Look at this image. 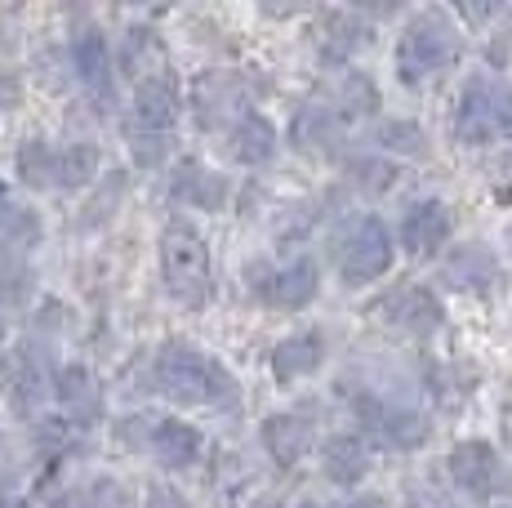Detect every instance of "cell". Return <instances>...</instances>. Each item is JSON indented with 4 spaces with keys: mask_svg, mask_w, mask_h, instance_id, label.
Here are the masks:
<instances>
[{
    "mask_svg": "<svg viewBox=\"0 0 512 508\" xmlns=\"http://www.w3.org/2000/svg\"><path fill=\"white\" fill-rule=\"evenodd\" d=\"M170 197L192 205V210H219V205L228 201V179H223L219 170L183 161V165H174V174H170Z\"/></svg>",
    "mask_w": 512,
    "mask_h": 508,
    "instance_id": "44dd1931",
    "label": "cell"
},
{
    "mask_svg": "<svg viewBox=\"0 0 512 508\" xmlns=\"http://www.w3.org/2000/svg\"><path fill=\"white\" fill-rule=\"evenodd\" d=\"M504 246H508V254H512V223L504 228Z\"/></svg>",
    "mask_w": 512,
    "mask_h": 508,
    "instance_id": "d6a6232c",
    "label": "cell"
},
{
    "mask_svg": "<svg viewBox=\"0 0 512 508\" xmlns=\"http://www.w3.org/2000/svg\"><path fill=\"white\" fill-rule=\"evenodd\" d=\"M259 442L281 468H294L317 442V419L308 410H277V415H268L259 424Z\"/></svg>",
    "mask_w": 512,
    "mask_h": 508,
    "instance_id": "2e32d148",
    "label": "cell"
},
{
    "mask_svg": "<svg viewBox=\"0 0 512 508\" xmlns=\"http://www.w3.org/2000/svg\"><path fill=\"white\" fill-rule=\"evenodd\" d=\"M54 397L63 402L67 419L72 424H90V419L103 415V402H98V388H94V375L85 366H63L54 379Z\"/></svg>",
    "mask_w": 512,
    "mask_h": 508,
    "instance_id": "603a6c76",
    "label": "cell"
},
{
    "mask_svg": "<svg viewBox=\"0 0 512 508\" xmlns=\"http://www.w3.org/2000/svg\"><path fill=\"white\" fill-rule=\"evenodd\" d=\"M321 473L330 477L334 486H357L361 477L370 473V451L357 433H334L326 446H321Z\"/></svg>",
    "mask_w": 512,
    "mask_h": 508,
    "instance_id": "7402d4cb",
    "label": "cell"
},
{
    "mask_svg": "<svg viewBox=\"0 0 512 508\" xmlns=\"http://www.w3.org/2000/svg\"><path fill=\"white\" fill-rule=\"evenodd\" d=\"M152 384L161 397L179 406H210L228 410L236 406L241 388H236L232 370L219 357H210L205 348L187 344V339H165L152 357Z\"/></svg>",
    "mask_w": 512,
    "mask_h": 508,
    "instance_id": "6da1fadb",
    "label": "cell"
},
{
    "mask_svg": "<svg viewBox=\"0 0 512 508\" xmlns=\"http://www.w3.org/2000/svg\"><path fill=\"white\" fill-rule=\"evenodd\" d=\"M147 508H192V504H187L183 495L174 491V486L152 482V486H147Z\"/></svg>",
    "mask_w": 512,
    "mask_h": 508,
    "instance_id": "f1b7e54d",
    "label": "cell"
},
{
    "mask_svg": "<svg viewBox=\"0 0 512 508\" xmlns=\"http://www.w3.org/2000/svg\"><path fill=\"white\" fill-rule=\"evenodd\" d=\"M437 281L455 295H472V299H486L504 286V268H499V254L486 246V241H464L441 259Z\"/></svg>",
    "mask_w": 512,
    "mask_h": 508,
    "instance_id": "4fadbf2b",
    "label": "cell"
},
{
    "mask_svg": "<svg viewBox=\"0 0 512 508\" xmlns=\"http://www.w3.org/2000/svg\"><path fill=\"white\" fill-rule=\"evenodd\" d=\"M459 54H464V41H459L455 18L446 9H415L397 36V54H392L397 58V81L419 90V85L446 76L459 63Z\"/></svg>",
    "mask_w": 512,
    "mask_h": 508,
    "instance_id": "5b68a950",
    "label": "cell"
},
{
    "mask_svg": "<svg viewBox=\"0 0 512 508\" xmlns=\"http://www.w3.org/2000/svg\"><path fill=\"white\" fill-rule=\"evenodd\" d=\"M401 508H423V504H415V500H410V504H401Z\"/></svg>",
    "mask_w": 512,
    "mask_h": 508,
    "instance_id": "836d02e7",
    "label": "cell"
},
{
    "mask_svg": "<svg viewBox=\"0 0 512 508\" xmlns=\"http://www.w3.org/2000/svg\"><path fill=\"white\" fill-rule=\"evenodd\" d=\"M143 433H121L125 442H139L147 455L156 459V464H165L170 473H187V468H196L205 459V437L201 428H192L187 419H139Z\"/></svg>",
    "mask_w": 512,
    "mask_h": 508,
    "instance_id": "8fae6325",
    "label": "cell"
},
{
    "mask_svg": "<svg viewBox=\"0 0 512 508\" xmlns=\"http://www.w3.org/2000/svg\"><path fill=\"white\" fill-rule=\"evenodd\" d=\"M499 424H504V442L512 446V393H508V402H504V410H499Z\"/></svg>",
    "mask_w": 512,
    "mask_h": 508,
    "instance_id": "f546056e",
    "label": "cell"
},
{
    "mask_svg": "<svg viewBox=\"0 0 512 508\" xmlns=\"http://www.w3.org/2000/svg\"><path fill=\"white\" fill-rule=\"evenodd\" d=\"M67 500L76 508H130L125 491L112 482V477H98V482H85L81 491H67Z\"/></svg>",
    "mask_w": 512,
    "mask_h": 508,
    "instance_id": "4316f807",
    "label": "cell"
},
{
    "mask_svg": "<svg viewBox=\"0 0 512 508\" xmlns=\"http://www.w3.org/2000/svg\"><path fill=\"white\" fill-rule=\"evenodd\" d=\"M370 45V27L361 23L357 14H330V27H326V41H321V54L326 63H348L352 54Z\"/></svg>",
    "mask_w": 512,
    "mask_h": 508,
    "instance_id": "d4e9b609",
    "label": "cell"
},
{
    "mask_svg": "<svg viewBox=\"0 0 512 508\" xmlns=\"http://www.w3.org/2000/svg\"><path fill=\"white\" fill-rule=\"evenodd\" d=\"M374 107H379V94H374L370 76L343 72L321 85L312 99L299 103L290 139L299 143V148H326L343 130H352V125H361L366 116H374Z\"/></svg>",
    "mask_w": 512,
    "mask_h": 508,
    "instance_id": "7a4b0ae2",
    "label": "cell"
},
{
    "mask_svg": "<svg viewBox=\"0 0 512 508\" xmlns=\"http://www.w3.org/2000/svg\"><path fill=\"white\" fill-rule=\"evenodd\" d=\"M45 241V219L36 214V205L18 201L9 183H0V250L27 254Z\"/></svg>",
    "mask_w": 512,
    "mask_h": 508,
    "instance_id": "ffe728a7",
    "label": "cell"
},
{
    "mask_svg": "<svg viewBox=\"0 0 512 508\" xmlns=\"http://www.w3.org/2000/svg\"><path fill=\"white\" fill-rule=\"evenodd\" d=\"M321 361H326V335H321V330H294V335H285L268 353V366H272L277 384H294V379L317 375Z\"/></svg>",
    "mask_w": 512,
    "mask_h": 508,
    "instance_id": "d6986e66",
    "label": "cell"
},
{
    "mask_svg": "<svg viewBox=\"0 0 512 508\" xmlns=\"http://www.w3.org/2000/svg\"><path fill=\"white\" fill-rule=\"evenodd\" d=\"M179 112H183L179 76H174L170 67H152V72H143L139 85H134L130 121H125L134 161L139 165H161L165 161L170 139H174V125H179Z\"/></svg>",
    "mask_w": 512,
    "mask_h": 508,
    "instance_id": "277c9868",
    "label": "cell"
},
{
    "mask_svg": "<svg viewBox=\"0 0 512 508\" xmlns=\"http://www.w3.org/2000/svg\"><path fill=\"white\" fill-rule=\"evenodd\" d=\"M348 406L352 419H357V437L383 446V451H419L432 433L428 419L415 406L397 402V397L379 393V388H352Z\"/></svg>",
    "mask_w": 512,
    "mask_h": 508,
    "instance_id": "52a82bcc",
    "label": "cell"
},
{
    "mask_svg": "<svg viewBox=\"0 0 512 508\" xmlns=\"http://www.w3.org/2000/svg\"><path fill=\"white\" fill-rule=\"evenodd\" d=\"M374 148L397 152V156H423L428 152V139H423V130L410 121H383L379 130H374Z\"/></svg>",
    "mask_w": 512,
    "mask_h": 508,
    "instance_id": "484cf974",
    "label": "cell"
},
{
    "mask_svg": "<svg viewBox=\"0 0 512 508\" xmlns=\"http://www.w3.org/2000/svg\"><path fill=\"white\" fill-rule=\"evenodd\" d=\"M0 339H5V335H0Z\"/></svg>",
    "mask_w": 512,
    "mask_h": 508,
    "instance_id": "d590c367",
    "label": "cell"
},
{
    "mask_svg": "<svg viewBox=\"0 0 512 508\" xmlns=\"http://www.w3.org/2000/svg\"><path fill=\"white\" fill-rule=\"evenodd\" d=\"M223 148L236 165H268L277 156V125L259 112V107H245L241 116L223 130Z\"/></svg>",
    "mask_w": 512,
    "mask_h": 508,
    "instance_id": "ac0fdd59",
    "label": "cell"
},
{
    "mask_svg": "<svg viewBox=\"0 0 512 508\" xmlns=\"http://www.w3.org/2000/svg\"><path fill=\"white\" fill-rule=\"evenodd\" d=\"M156 259H161V286L179 308H210L214 304V254L205 232L192 219L174 214L165 219L161 241H156Z\"/></svg>",
    "mask_w": 512,
    "mask_h": 508,
    "instance_id": "3957f363",
    "label": "cell"
},
{
    "mask_svg": "<svg viewBox=\"0 0 512 508\" xmlns=\"http://www.w3.org/2000/svg\"><path fill=\"white\" fill-rule=\"evenodd\" d=\"M450 232H455V210H450L441 197H419L406 205L401 214V250L415 254V259H428V254L446 250Z\"/></svg>",
    "mask_w": 512,
    "mask_h": 508,
    "instance_id": "5bb4252c",
    "label": "cell"
},
{
    "mask_svg": "<svg viewBox=\"0 0 512 508\" xmlns=\"http://www.w3.org/2000/svg\"><path fill=\"white\" fill-rule=\"evenodd\" d=\"M446 473L472 500H490L499 486V451L490 442H459L446 455Z\"/></svg>",
    "mask_w": 512,
    "mask_h": 508,
    "instance_id": "e0dca14e",
    "label": "cell"
},
{
    "mask_svg": "<svg viewBox=\"0 0 512 508\" xmlns=\"http://www.w3.org/2000/svg\"><path fill=\"white\" fill-rule=\"evenodd\" d=\"M245 281H250V295L263 308L277 312H303L321 295V268L308 254H294L285 263H250Z\"/></svg>",
    "mask_w": 512,
    "mask_h": 508,
    "instance_id": "30bf717a",
    "label": "cell"
},
{
    "mask_svg": "<svg viewBox=\"0 0 512 508\" xmlns=\"http://www.w3.org/2000/svg\"><path fill=\"white\" fill-rule=\"evenodd\" d=\"M486 508H512V504H486Z\"/></svg>",
    "mask_w": 512,
    "mask_h": 508,
    "instance_id": "e575fe53",
    "label": "cell"
},
{
    "mask_svg": "<svg viewBox=\"0 0 512 508\" xmlns=\"http://www.w3.org/2000/svg\"><path fill=\"white\" fill-rule=\"evenodd\" d=\"M392 232L379 214H352L339 232H334V268H339L343 286H370L392 268Z\"/></svg>",
    "mask_w": 512,
    "mask_h": 508,
    "instance_id": "ba28073f",
    "label": "cell"
},
{
    "mask_svg": "<svg viewBox=\"0 0 512 508\" xmlns=\"http://www.w3.org/2000/svg\"><path fill=\"white\" fill-rule=\"evenodd\" d=\"M450 134L459 148H495L512 139V81L472 72L450 107Z\"/></svg>",
    "mask_w": 512,
    "mask_h": 508,
    "instance_id": "8992f818",
    "label": "cell"
},
{
    "mask_svg": "<svg viewBox=\"0 0 512 508\" xmlns=\"http://www.w3.org/2000/svg\"><path fill=\"white\" fill-rule=\"evenodd\" d=\"M72 67H76V81L85 85L94 103H103V112L116 103V63L112 50H107V36L98 27H81L72 36Z\"/></svg>",
    "mask_w": 512,
    "mask_h": 508,
    "instance_id": "9a60e30c",
    "label": "cell"
},
{
    "mask_svg": "<svg viewBox=\"0 0 512 508\" xmlns=\"http://www.w3.org/2000/svg\"><path fill=\"white\" fill-rule=\"evenodd\" d=\"M103 152L94 143H45V139H27L18 148V179L32 188H58V192H76L98 174Z\"/></svg>",
    "mask_w": 512,
    "mask_h": 508,
    "instance_id": "9c48e42d",
    "label": "cell"
},
{
    "mask_svg": "<svg viewBox=\"0 0 512 508\" xmlns=\"http://www.w3.org/2000/svg\"><path fill=\"white\" fill-rule=\"evenodd\" d=\"M0 508H32L27 495H0Z\"/></svg>",
    "mask_w": 512,
    "mask_h": 508,
    "instance_id": "4dcf8cb0",
    "label": "cell"
},
{
    "mask_svg": "<svg viewBox=\"0 0 512 508\" xmlns=\"http://www.w3.org/2000/svg\"><path fill=\"white\" fill-rule=\"evenodd\" d=\"M339 508H383L379 500H366V495H361V500H343Z\"/></svg>",
    "mask_w": 512,
    "mask_h": 508,
    "instance_id": "1f68e13d",
    "label": "cell"
},
{
    "mask_svg": "<svg viewBox=\"0 0 512 508\" xmlns=\"http://www.w3.org/2000/svg\"><path fill=\"white\" fill-rule=\"evenodd\" d=\"M374 317H379L383 326L401 330V335L428 339V335L441 330L446 308H441V299H437L432 286H423V281H401V286H392L388 295L374 304Z\"/></svg>",
    "mask_w": 512,
    "mask_h": 508,
    "instance_id": "7c38bea8",
    "label": "cell"
},
{
    "mask_svg": "<svg viewBox=\"0 0 512 508\" xmlns=\"http://www.w3.org/2000/svg\"><path fill=\"white\" fill-rule=\"evenodd\" d=\"M352 174H357V183L361 188H370V192H379V188H388L392 183V165L388 161H352Z\"/></svg>",
    "mask_w": 512,
    "mask_h": 508,
    "instance_id": "83f0119b",
    "label": "cell"
},
{
    "mask_svg": "<svg viewBox=\"0 0 512 508\" xmlns=\"http://www.w3.org/2000/svg\"><path fill=\"white\" fill-rule=\"evenodd\" d=\"M54 379H58V370H49V361H45L41 348L23 353V361H18V370H14V384H9L18 415H32V410L41 406L49 393H54Z\"/></svg>",
    "mask_w": 512,
    "mask_h": 508,
    "instance_id": "cb8c5ba5",
    "label": "cell"
}]
</instances>
